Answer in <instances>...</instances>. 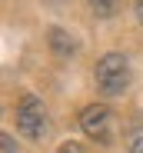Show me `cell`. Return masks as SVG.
<instances>
[{
	"instance_id": "obj_2",
	"label": "cell",
	"mask_w": 143,
	"mask_h": 153,
	"mask_svg": "<svg viewBox=\"0 0 143 153\" xmlns=\"http://www.w3.org/2000/svg\"><path fill=\"white\" fill-rule=\"evenodd\" d=\"M17 126H20V133L27 137V140H40L47 133V110L40 103V97L27 93L17 103Z\"/></svg>"
},
{
	"instance_id": "obj_3",
	"label": "cell",
	"mask_w": 143,
	"mask_h": 153,
	"mask_svg": "<svg viewBox=\"0 0 143 153\" xmlns=\"http://www.w3.org/2000/svg\"><path fill=\"white\" fill-rule=\"evenodd\" d=\"M110 120H113V113H110L103 103H90V107H83V113H80L83 133H87L90 140H97V143H110Z\"/></svg>"
},
{
	"instance_id": "obj_4",
	"label": "cell",
	"mask_w": 143,
	"mask_h": 153,
	"mask_svg": "<svg viewBox=\"0 0 143 153\" xmlns=\"http://www.w3.org/2000/svg\"><path fill=\"white\" fill-rule=\"evenodd\" d=\"M47 37H50V50H53L57 57H70V53H73V50H77L73 37H70L67 30H60V27H53V30L47 33Z\"/></svg>"
},
{
	"instance_id": "obj_7",
	"label": "cell",
	"mask_w": 143,
	"mask_h": 153,
	"mask_svg": "<svg viewBox=\"0 0 143 153\" xmlns=\"http://www.w3.org/2000/svg\"><path fill=\"white\" fill-rule=\"evenodd\" d=\"M57 153H83V146H80V143H73V140H67V143H60V146H57Z\"/></svg>"
},
{
	"instance_id": "obj_1",
	"label": "cell",
	"mask_w": 143,
	"mask_h": 153,
	"mask_svg": "<svg viewBox=\"0 0 143 153\" xmlns=\"http://www.w3.org/2000/svg\"><path fill=\"white\" fill-rule=\"evenodd\" d=\"M97 87L107 93V97H120L127 87H130V63L123 53H103L97 60Z\"/></svg>"
},
{
	"instance_id": "obj_6",
	"label": "cell",
	"mask_w": 143,
	"mask_h": 153,
	"mask_svg": "<svg viewBox=\"0 0 143 153\" xmlns=\"http://www.w3.org/2000/svg\"><path fill=\"white\" fill-rule=\"evenodd\" d=\"M0 153H17V143H13V137H10V133L0 137Z\"/></svg>"
},
{
	"instance_id": "obj_5",
	"label": "cell",
	"mask_w": 143,
	"mask_h": 153,
	"mask_svg": "<svg viewBox=\"0 0 143 153\" xmlns=\"http://www.w3.org/2000/svg\"><path fill=\"white\" fill-rule=\"evenodd\" d=\"M90 7H93L97 17H113L116 7H120V0H90Z\"/></svg>"
},
{
	"instance_id": "obj_9",
	"label": "cell",
	"mask_w": 143,
	"mask_h": 153,
	"mask_svg": "<svg viewBox=\"0 0 143 153\" xmlns=\"http://www.w3.org/2000/svg\"><path fill=\"white\" fill-rule=\"evenodd\" d=\"M136 20L143 23V0H136Z\"/></svg>"
},
{
	"instance_id": "obj_8",
	"label": "cell",
	"mask_w": 143,
	"mask_h": 153,
	"mask_svg": "<svg viewBox=\"0 0 143 153\" xmlns=\"http://www.w3.org/2000/svg\"><path fill=\"white\" fill-rule=\"evenodd\" d=\"M130 153H143V137H136V140L130 143Z\"/></svg>"
}]
</instances>
